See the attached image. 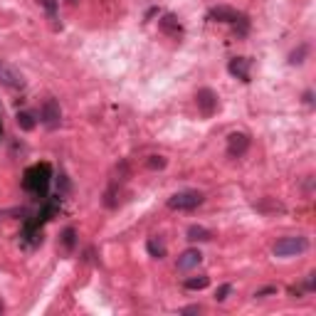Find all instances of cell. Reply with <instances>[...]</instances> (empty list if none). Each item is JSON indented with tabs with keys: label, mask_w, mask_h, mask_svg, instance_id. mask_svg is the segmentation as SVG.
<instances>
[{
	"label": "cell",
	"mask_w": 316,
	"mask_h": 316,
	"mask_svg": "<svg viewBox=\"0 0 316 316\" xmlns=\"http://www.w3.org/2000/svg\"><path fill=\"white\" fill-rule=\"evenodd\" d=\"M195 101H198V109H200L203 116H213L218 111V94L213 89H207V87L195 94Z\"/></svg>",
	"instance_id": "5b68a950"
},
{
	"label": "cell",
	"mask_w": 316,
	"mask_h": 316,
	"mask_svg": "<svg viewBox=\"0 0 316 316\" xmlns=\"http://www.w3.org/2000/svg\"><path fill=\"white\" fill-rule=\"evenodd\" d=\"M306 55H309V45H299V49H294V52L289 55V62H292V64H301Z\"/></svg>",
	"instance_id": "2e32d148"
},
{
	"label": "cell",
	"mask_w": 316,
	"mask_h": 316,
	"mask_svg": "<svg viewBox=\"0 0 316 316\" xmlns=\"http://www.w3.org/2000/svg\"><path fill=\"white\" fill-rule=\"evenodd\" d=\"M245 15H240L235 8H227V5H218L210 10V20H218V22H227V25H237Z\"/></svg>",
	"instance_id": "ba28073f"
},
{
	"label": "cell",
	"mask_w": 316,
	"mask_h": 316,
	"mask_svg": "<svg viewBox=\"0 0 316 316\" xmlns=\"http://www.w3.org/2000/svg\"><path fill=\"white\" fill-rule=\"evenodd\" d=\"M60 119H62L60 104H57L55 99H47V101L42 104V109H40V121H42L47 128H55L57 124H60Z\"/></svg>",
	"instance_id": "277c9868"
},
{
	"label": "cell",
	"mask_w": 316,
	"mask_h": 316,
	"mask_svg": "<svg viewBox=\"0 0 316 316\" xmlns=\"http://www.w3.org/2000/svg\"><path fill=\"white\" fill-rule=\"evenodd\" d=\"M0 84H5L10 89H22L25 87V79H22V74L17 72L15 67H10V64H5L0 60Z\"/></svg>",
	"instance_id": "8992f818"
},
{
	"label": "cell",
	"mask_w": 316,
	"mask_h": 316,
	"mask_svg": "<svg viewBox=\"0 0 316 316\" xmlns=\"http://www.w3.org/2000/svg\"><path fill=\"white\" fill-rule=\"evenodd\" d=\"M3 309H5V306H3V301H0V314H3Z\"/></svg>",
	"instance_id": "603a6c76"
},
{
	"label": "cell",
	"mask_w": 316,
	"mask_h": 316,
	"mask_svg": "<svg viewBox=\"0 0 316 316\" xmlns=\"http://www.w3.org/2000/svg\"><path fill=\"white\" fill-rule=\"evenodd\" d=\"M250 67H252V60H250V57H235V60H230V64H227L230 74L237 79H242V82H250Z\"/></svg>",
	"instance_id": "9c48e42d"
},
{
	"label": "cell",
	"mask_w": 316,
	"mask_h": 316,
	"mask_svg": "<svg viewBox=\"0 0 316 316\" xmlns=\"http://www.w3.org/2000/svg\"><path fill=\"white\" fill-rule=\"evenodd\" d=\"M0 131H3V128H0Z\"/></svg>",
	"instance_id": "cb8c5ba5"
},
{
	"label": "cell",
	"mask_w": 316,
	"mask_h": 316,
	"mask_svg": "<svg viewBox=\"0 0 316 316\" xmlns=\"http://www.w3.org/2000/svg\"><path fill=\"white\" fill-rule=\"evenodd\" d=\"M200 259H203V254L198 252V250H186V252L178 257V265H175V267L180 269V272H188V269L198 267Z\"/></svg>",
	"instance_id": "30bf717a"
},
{
	"label": "cell",
	"mask_w": 316,
	"mask_h": 316,
	"mask_svg": "<svg viewBox=\"0 0 316 316\" xmlns=\"http://www.w3.org/2000/svg\"><path fill=\"white\" fill-rule=\"evenodd\" d=\"M158 28L166 32V35H173V37L183 35V25L178 22V17L175 15H163L161 20H158Z\"/></svg>",
	"instance_id": "8fae6325"
},
{
	"label": "cell",
	"mask_w": 316,
	"mask_h": 316,
	"mask_svg": "<svg viewBox=\"0 0 316 316\" xmlns=\"http://www.w3.org/2000/svg\"><path fill=\"white\" fill-rule=\"evenodd\" d=\"M274 292H277L274 286H267V289H262V292H257L254 297H267V294H274Z\"/></svg>",
	"instance_id": "44dd1931"
},
{
	"label": "cell",
	"mask_w": 316,
	"mask_h": 316,
	"mask_svg": "<svg viewBox=\"0 0 316 316\" xmlns=\"http://www.w3.org/2000/svg\"><path fill=\"white\" fill-rule=\"evenodd\" d=\"M247 148H250V136H247V134L235 131V134H230V136H227V153H230L232 158L247 153Z\"/></svg>",
	"instance_id": "52a82bcc"
},
{
	"label": "cell",
	"mask_w": 316,
	"mask_h": 316,
	"mask_svg": "<svg viewBox=\"0 0 316 316\" xmlns=\"http://www.w3.org/2000/svg\"><path fill=\"white\" fill-rule=\"evenodd\" d=\"M37 3L47 10V17L55 22V20H57V3H60V0H37Z\"/></svg>",
	"instance_id": "e0dca14e"
},
{
	"label": "cell",
	"mask_w": 316,
	"mask_h": 316,
	"mask_svg": "<svg viewBox=\"0 0 316 316\" xmlns=\"http://www.w3.org/2000/svg\"><path fill=\"white\" fill-rule=\"evenodd\" d=\"M74 245H77V232H74V227H64L62 247H64V250H74Z\"/></svg>",
	"instance_id": "5bb4252c"
},
{
	"label": "cell",
	"mask_w": 316,
	"mask_h": 316,
	"mask_svg": "<svg viewBox=\"0 0 316 316\" xmlns=\"http://www.w3.org/2000/svg\"><path fill=\"white\" fill-rule=\"evenodd\" d=\"M188 240L190 242H205V240H210V230L200 227V225H190L188 227Z\"/></svg>",
	"instance_id": "4fadbf2b"
},
{
	"label": "cell",
	"mask_w": 316,
	"mask_h": 316,
	"mask_svg": "<svg viewBox=\"0 0 316 316\" xmlns=\"http://www.w3.org/2000/svg\"><path fill=\"white\" fill-rule=\"evenodd\" d=\"M146 250H148V254H151V257H156V259L166 257V245H163L158 237H151V240L146 242Z\"/></svg>",
	"instance_id": "7c38bea8"
},
{
	"label": "cell",
	"mask_w": 316,
	"mask_h": 316,
	"mask_svg": "<svg viewBox=\"0 0 316 316\" xmlns=\"http://www.w3.org/2000/svg\"><path fill=\"white\" fill-rule=\"evenodd\" d=\"M306 247H309L306 237H282V240L274 245L272 252L277 254V257H292V254L306 252Z\"/></svg>",
	"instance_id": "3957f363"
},
{
	"label": "cell",
	"mask_w": 316,
	"mask_h": 316,
	"mask_svg": "<svg viewBox=\"0 0 316 316\" xmlns=\"http://www.w3.org/2000/svg\"><path fill=\"white\" fill-rule=\"evenodd\" d=\"M203 193L198 190H180L173 198H168V207L171 210H195L198 205H203Z\"/></svg>",
	"instance_id": "7a4b0ae2"
},
{
	"label": "cell",
	"mask_w": 316,
	"mask_h": 316,
	"mask_svg": "<svg viewBox=\"0 0 316 316\" xmlns=\"http://www.w3.org/2000/svg\"><path fill=\"white\" fill-rule=\"evenodd\" d=\"M17 126L25 128V131H32L35 128V116H32L30 111H20L17 114Z\"/></svg>",
	"instance_id": "9a60e30c"
},
{
	"label": "cell",
	"mask_w": 316,
	"mask_h": 316,
	"mask_svg": "<svg viewBox=\"0 0 316 316\" xmlns=\"http://www.w3.org/2000/svg\"><path fill=\"white\" fill-rule=\"evenodd\" d=\"M49 183H52V168L49 163H35L25 171V178H22V188L28 190L35 198H47Z\"/></svg>",
	"instance_id": "6da1fadb"
},
{
	"label": "cell",
	"mask_w": 316,
	"mask_h": 316,
	"mask_svg": "<svg viewBox=\"0 0 316 316\" xmlns=\"http://www.w3.org/2000/svg\"><path fill=\"white\" fill-rule=\"evenodd\" d=\"M207 279L205 274H200V277H193V279H186V289H205L207 286Z\"/></svg>",
	"instance_id": "ac0fdd59"
},
{
	"label": "cell",
	"mask_w": 316,
	"mask_h": 316,
	"mask_svg": "<svg viewBox=\"0 0 316 316\" xmlns=\"http://www.w3.org/2000/svg\"><path fill=\"white\" fill-rule=\"evenodd\" d=\"M195 311H200V306H186L183 309V314H195Z\"/></svg>",
	"instance_id": "7402d4cb"
},
{
	"label": "cell",
	"mask_w": 316,
	"mask_h": 316,
	"mask_svg": "<svg viewBox=\"0 0 316 316\" xmlns=\"http://www.w3.org/2000/svg\"><path fill=\"white\" fill-rule=\"evenodd\" d=\"M230 292H232V284H222L220 289L215 292V299H218V301H225V299H227V294H230Z\"/></svg>",
	"instance_id": "d6986e66"
},
{
	"label": "cell",
	"mask_w": 316,
	"mask_h": 316,
	"mask_svg": "<svg viewBox=\"0 0 316 316\" xmlns=\"http://www.w3.org/2000/svg\"><path fill=\"white\" fill-rule=\"evenodd\" d=\"M163 166H166L163 156H151V161H148V168H163Z\"/></svg>",
	"instance_id": "ffe728a7"
}]
</instances>
